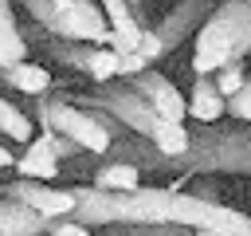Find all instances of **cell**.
Wrapping results in <instances>:
<instances>
[{
  "label": "cell",
  "mask_w": 251,
  "mask_h": 236,
  "mask_svg": "<svg viewBox=\"0 0 251 236\" xmlns=\"http://www.w3.org/2000/svg\"><path fill=\"white\" fill-rule=\"evenodd\" d=\"M35 122H39L43 130H59V134L75 138L86 153H98V157H102V153L110 149V142H114L94 106H75V102H67V98L39 94V98H35Z\"/></svg>",
  "instance_id": "cell-4"
},
{
  "label": "cell",
  "mask_w": 251,
  "mask_h": 236,
  "mask_svg": "<svg viewBox=\"0 0 251 236\" xmlns=\"http://www.w3.org/2000/svg\"><path fill=\"white\" fill-rule=\"evenodd\" d=\"M0 134L8 142H31V118L16 102H8L4 94H0Z\"/></svg>",
  "instance_id": "cell-17"
},
{
  "label": "cell",
  "mask_w": 251,
  "mask_h": 236,
  "mask_svg": "<svg viewBox=\"0 0 251 236\" xmlns=\"http://www.w3.org/2000/svg\"><path fill=\"white\" fill-rule=\"evenodd\" d=\"M27 20L47 28L63 39H86V43H110L114 28L98 0H20Z\"/></svg>",
  "instance_id": "cell-3"
},
{
  "label": "cell",
  "mask_w": 251,
  "mask_h": 236,
  "mask_svg": "<svg viewBox=\"0 0 251 236\" xmlns=\"http://www.w3.org/2000/svg\"><path fill=\"white\" fill-rule=\"evenodd\" d=\"M51 224L55 220H47L39 208L4 193V201H0V236H51Z\"/></svg>",
  "instance_id": "cell-9"
},
{
  "label": "cell",
  "mask_w": 251,
  "mask_h": 236,
  "mask_svg": "<svg viewBox=\"0 0 251 236\" xmlns=\"http://www.w3.org/2000/svg\"><path fill=\"white\" fill-rule=\"evenodd\" d=\"M251 51V0H220L192 43V75H216Z\"/></svg>",
  "instance_id": "cell-2"
},
{
  "label": "cell",
  "mask_w": 251,
  "mask_h": 236,
  "mask_svg": "<svg viewBox=\"0 0 251 236\" xmlns=\"http://www.w3.org/2000/svg\"><path fill=\"white\" fill-rule=\"evenodd\" d=\"M224 114H227V94L220 90L216 75H192L188 118H192V122H220Z\"/></svg>",
  "instance_id": "cell-10"
},
{
  "label": "cell",
  "mask_w": 251,
  "mask_h": 236,
  "mask_svg": "<svg viewBox=\"0 0 251 236\" xmlns=\"http://www.w3.org/2000/svg\"><path fill=\"white\" fill-rule=\"evenodd\" d=\"M82 106H94V110H110L118 122H126L129 130H137V134H153L157 130V122H161V114L153 110V102L141 94V90H133L129 87V79H122V83H94V90H86L82 94Z\"/></svg>",
  "instance_id": "cell-5"
},
{
  "label": "cell",
  "mask_w": 251,
  "mask_h": 236,
  "mask_svg": "<svg viewBox=\"0 0 251 236\" xmlns=\"http://www.w3.org/2000/svg\"><path fill=\"white\" fill-rule=\"evenodd\" d=\"M149 142H153L165 157H180V153H188V146H192V130H188L184 122L161 114V122H157V130L149 134Z\"/></svg>",
  "instance_id": "cell-14"
},
{
  "label": "cell",
  "mask_w": 251,
  "mask_h": 236,
  "mask_svg": "<svg viewBox=\"0 0 251 236\" xmlns=\"http://www.w3.org/2000/svg\"><path fill=\"white\" fill-rule=\"evenodd\" d=\"M94 185H102V189H141V169L133 161L110 157L94 169Z\"/></svg>",
  "instance_id": "cell-15"
},
{
  "label": "cell",
  "mask_w": 251,
  "mask_h": 236,
  "mask_svg": "<svg viewBox=\"0 0 251 236\" xmlns=\"http://www.w3.org/2000/svg\"><path fill=\"white\" fill-rule=\"evenodd\" d=\"M20 59H27V35L16 24L12 0H0V67H12Z\"/></svg>",
  "instance_id": "cell-13"
},
{
  "label": "cell",
  "mask_w": 251,
  "mask_h": 236,
  "mask_svg": "<svg viewBox=\"0 0 251 236\" xmlns=\"http://www.w3.org/2000/svg\"><path fill=\"white\" fill-rule=\"evenodd\" d=\"M8 165H16V157H12V149L0 146V169H8Z\"/></svg>",
  "instance_id": "cell-21"
},
{
  "label": "cell",
  "mask_w": 251,
  "mask_h": 236,
  "mask_svg": "<svg viewBox=\"0 0 251 236\" xmlns=\"http://www.w3.org/2000/svg\"><path fill=\"white\" fill-rule=\"evenodd\" d=\"M227 118H235V122H247L251 126V79L227 98Z\"/></svg>",
  "instance_id": "cell-19"
},
{
  "label": "cell",
  "mask_w": 251,
  "mask_h": 236,
  "mask_svg": "<svg viewBox=\"0 0 251 236\" xmlns=\"http://www.w3.org/2000/svg\"><path fill=\"white\" fill-rule=\"evenodd\" d=\"M216 83H220V90L231 98L243 83H247V71H243V59H231V63H224L220 71H216Z\"/></svg>",
  "instance_id": "cell-18"
},
{
  "label": "cell",
  "mask_w": 251,
  "mask_h": 236,
  "mask_svg": "<svg viewBox=\"0 0 251 236\" xmlns=\"http://www.w3.org/2000/svg\"><path fill=\"white\" fill-rule=\"evenodd\" d=\"M200 236H224V232H212V228H196Z\"/></svg>",
  "instance_id": "cell-22"
},
{
  "label": "cell",
  "mask_w": 251,
  "mask_h": 236,
  "mask_svg": "<svg viewBox=\"0 0 251 236\" xmlns=\"http://www.w3.org/2000/svg\"><path fill=\"white\" fill-rule=\"evenodd\" d=\"M51 236H90V224H82L75 216H59L51 224Z\"/></svg>",
  "instance_id": "cell-20"
},
{
  "label": "cell",
  "mask_w": 251,
  "mask_h": 236,
  "mask_svg": "<svg viewBox=\"0 0 251 236\" xmlns=\"http://www.w3.org/2000/svg\"><path fill=\"white\" fill-rule=\"evenodd\" d=\"M169 173L192 177V173H239L251 177V126H220V122H200L192 130V146L180 157H169Z\"/></svg>",
  "instance_id": "cell-1"
},
{
  "label": "cell",
  "mask_w": 251,
  "mask_h": 236,
  "mask_svg": "<svg viewBox=\"0 0 251 236\" xmlns=\"http://www.w3.org/2000/svg\"><path fill=\"white\" fill-rule=\"evenodd\" d=\"M216 4H220V0H180L173 12L161 16V24H157L153 31L161 35V43H165L169 51H176L184 39H192V35L204 28V20L212 16Z\"/></svg>",
  "instance_id": "cell-7"
},
{
  "label": "cell",
  "mask_w": 251,
  "mask_h": 236,
  "mask_svg": "<svg viewBox=\"0 0 251 236\" xmlns=\"http://www.w3.org/2000/svg\"><path fill=\"white\" fill-rule=\"evenodd\" d=\"M129 87H133V90H141V94L153 102V110H157V114L176 118V122H184V118H188V94H180V87H176L169 75H161V71L145 67V71L129 75Z\"/></svg>",
  "instance_id": "cell-8"
},
{
  "label": "cell",
  "mask_w": 251,
  "mask_h": 236,
  "mask_svg": "<svg viewBox=\"0 0 251 236\" xmlns=\"http://www.w3.org/2000/svg\"><path fill=\"white\" fill-rule=\"evenodd\" d=\"M59 153H55V146H51V138L43 134V138H35V142H27V149L16 157V169H20V177H39V181H55L59 177Z\"/></svg>",
  "instance_id": "cell-11"
},
{
  "label": "cell",
  "mask_w": 251,
  "mask_h": 236,
  "mask_svg": "<svg viewBox=\"0 0 251 236\" xmlns=\"http://www.w3.org/2000/svg\"><path fill=\"white\" fill-rule=\"evenodd\" d=\"M0 83H4V87H16V90L27 94V98H39V94L51 90L47 67H39V63H31V59H20V63H12V67H0Z\"/></svg>",
  "instance_id": "cell-12"
},
{
  "label": "cell",
  "mask_w": 251,
  "mask_h": 236,
  "mask_svg": "<svg viewBox=\"0 0 251 236\" xmlns=\"http://www.w3.org/2000/svg\"><path fill=\"white\" fill-rule=\"evenodd\" d=\"M106 236H200V232L176 220H157V224H110Z\"/></svg>",
  "instance_id": "cell-16"
},
{
  "label": "cell",
  "mask_w": 251,
  "mask_h": 236,
  "mask_svg": "<svg viewBox=\"0 0 251 236\" xmlns=\"http://www.w3.org/2000/svg\"><path fill=\"white\" fill-rule=\"evenodd\" d=\"M4 193L16 197V201H24V205H31V208H39L47 220H59V216H71L75 212V189H59V185H47L39 177L12 181Z\"/></svg>",
  "instance_id": "cell-6"
}]
</instances>
